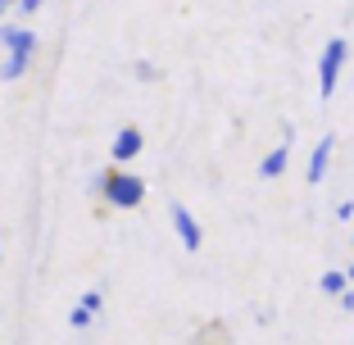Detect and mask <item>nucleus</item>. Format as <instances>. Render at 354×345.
Segmentation results:
<instances>
[{"label":"nucleus","mask_w":354,"mask_h":345,"mask_svg":"<svg viewBox=\"0 0 354 345\" xmlns=\"http://www.w3.org/2000/svg\"><path fill=\"white\" fill-rule=\"evenodd\" d=\"M95 191L109 209H141L146 205V178H136L127 168H109V173H95Z\"/></svg>","instance_id":"1"},{"label":"nucleus","mask_w":354,"mask_h":345,"mask_svg":"<svg viewBox=\"0 0 354 345\" xmlns=\"http://www.w3.org/2000/svg\"><path fill=\"white\" fill-rule=\"evenodd\" d=\"M345 59H350V41L345 37H332L323 46V59H318V95L332 100L336 86H341V73H345Z\"/></svg>","instance_id":"2"},{"label":"nucleus","mask_w":354,"mask_h":345,"mask_svg":"<svg viewBox=\"0 0 354 345\" xmlns=\"http://www.w3.org/2000/svg\"><path fill=\"white\" fill-rule=\"evenodd\" d=\"M168 218H173V232H177V241H182V250L196 254L200 245H205V232H200V223L191 218V209L182 200H168Z\"/></svg>","instance_id":"3"},{"label":"nucleus","mask_w":354,"mask_h":345,"mask_svg":"<svg viewBox=\"0 0 354 345\" xmlns=\"http://www.w3.org/2000/svg\"><path fill=\"white\" fill-rule=\"evenodd\" d=\"M291 127H286V132H281V146H272L268 155L259 159V178L263 182H272V178H281V173H286V164H291Z\"/></svg>","instance_id":"4"},{"label":"nucleus","mask_w":354,"mask_h":345,"mask_svg":"<svg viewBox=\"0 0 354 345\" xmlns=\"http://www.w3.org/2000/svg\"><path fill=\"white\" fill-rule=\"evenodd\" d=\"M146 150V136H141V127H118L114 146H109V155H114V164H132L136 155Z\"/></svg>","instance_id":"5"},{"label":"nucleus","mask_w":354,"mask_h":345,"mask_svg":"<svg viewBox=\"0 0 354 345\" xmlns=\"http://www.w3.org/2000/svg\"><path fill=\"white\" fill-rule=\"evenodd\" d=\"M0 46H5L10 55H28V59H37V32H28V28L0 23Z\"/></svg>","instance_id":"6"},{"label":"nucleus","mask_w":354,"mask_h":345,"mask_svg":"<svg viewBox=\"0 0 354 345\" xmlns=\"http://www.w3.org/2000/svg\"><path fill=\"white\" fill-rule=\"evenodd\" d=\"M332 150H336V132H327L318 146H313L309 155V187H318V182L327 178V164H332Z\"/></svg>","instance_id":"7"},{"label":"nucleus","mask_w":354,"mask_h":345,"mask_svg":"<svg viewBox=\"0 0 354 345\" xmlns=\"http://www.w3.org/2000/svg\"><path fill=\"white\" fill-rule=\"evenodd\" d=\"M28 68H32V59H28V55H10V59L0 64V82H19V77L28 73Z\"/></svg>","instance_id":"8"},{"label":"nucleus","mask_w":354,"mask_h":345,"mask_svg":"<svg viewBox=\"0 0 354 345\" xmlns=\"http://www.w3.org/2000/svg\"><path fill=\"white\" fill-rule=\"evenodd\" d=\"M318 286H323V291H327V295L336 300V295H341V291H345L350 282H345V272H336V268H332V272H323V282H318Z\"/></svg>","instance_id":"9"},{"label":"nucleus","mask_w":354,"mask_h":345,"mask_svg":"<svg viewBox=\"0 0 354 345\" xmlns=\"http://www.w3.org/2000/svg\"><path fill=\"white\" fill-rule=\"evenodd\" d=\"M77 304H82L86 314H100V309H104V295L100 291H82V300H77Z\"/></svg>","instance_id":"10"},{"label":"nucleus","mask_w":354,"mask_h":345,"mask_svg":"<svg viewBox=\"0 0 354 345\" xmlns=\"http://www.w3.org/2000/svg\"><path fill=\"white\" fill-rule=\"evenodd\" d=\"M91 318H95V314H86L82 304H73V314H68V327H77V332H86V327H91Z\"/></svg>","instance_id":"11"},{"label":"nucleus","mask_w":354,"mask_h":345,"mask_svg":"<svg viewBox=\"0 0 354 345\" xmlns=\"http://www.w3.org/2000/svg\"><path fill=\"white\" fill-rule=\"evenodd\" d=\"M136 77H141V82H159V68L150 59H136Z\"/></svg>","instance_id":"12"},{"label":"nucleus","mask_w":354,"mask_h":345,"mask_svg":"<svg viewBox=\"0 0 354 345\" xmlns=\"http://www.w3.org/2000/svg\"><path fill=\"white\" fill-rule=\"evenodd\" d=\"M336 218H341V223L354 218V200H341V205H336Z\"/></svg>","instance_id":"13"},{"label":"nucleus","mask_w":354,"mask_h":345,"mask_svg":"<svg viewBox=\"0 0 354 345\" xmlns=\"http://www.w3.org/2000/svg\"><path fill=\"white\" fill-rule=\"evenodd\" d=\"M336 304H341L345 314H350V309H354V291H350V286H345V291H341V295H336Z\"/></svg>","instance_id":"14"},{"label":"nucleus","mask_w":354,"mask_h":345,"mask_svg":"<svg viewBox=\"0 0 354 345\" xmlns=\"http://www.w3.org/2000/svg\"><path fill=\"white\" fill-rule=\"evenodd\" d=\"M41 5H46V0H19V10H23V14H37Z\"/></svg>","instance_id":"15"},{"label":"nucleus","mask_w":354,"mask_h":345,"mask_svg":"<svg viewBox=\"0 0 354 345\" xmlns=\"http://www.w3.org/2000/svg\"><path fill=\"white\" fill-rule=\"evenodd\" d=\"M14 5H19V0H0V14H5V10H14Z\"/></svg>","instance_id":"16"},{"label":"nucleus","mask_w":354,"mask_h":345,"mask_svg":"<svg viewBox=\"0 0 354 345\" xmlns=\"http://www.w3.org/2000/svg\"><path fill=\"white\" fill-rule=\"evenodd\" d=\"M345 282H354V263H350V272H345Z\"/></svg>","instance_id":"17"}]
</instances>
